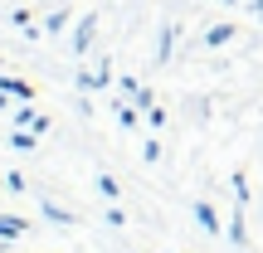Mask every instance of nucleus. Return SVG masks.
I'll return each mask as SVG.
<instances>
[{"mask_svg":"<svg viewBox=\"0 0 263 253\" xmlns=\"http://www.w3.org/2000/svg\"><path fill=\"white\" fill-rule=\"evenodd\" d=\"M20 234H29V224L20 215H0V239H20Z\"/></svg>","mask_w":263,"mask_h":253,"instance_id":"f257e3e1","label":"nucleus"},{"mask_svg":"<svg viewBox=\"0 0 263 253\" xmlns=\"http://www.w3.org/2000/svg\"><path fill=\"white\" fill-rule=\"evenodd\" d=\"M195 219H200V224L210 229V234H219V215H215V209L205 205V200H200V205H195Z\"/></svg>","mask_w":263,"mask_h":253,"instance_id":"f03ea898","label":"nucleus"},{"mask_svg":"<svg viewBox=\"0 0 263 253\" xmlns=\"http://www.w3.org/2000/svg\"><path fill=\"white\" fill-rule=\"evenodd\" d=\"M0 93H10V98L25 103V98H29V83H20V78H0Z\"/></svg>","mask_w":263,"mask_h":253,"instance_id":"7ed1b4c3","label":"nucleus"},{"mask_svg":"<svg viewBox=\"0 0 263 253\" xmlns=\"http://www.w3.org/2000/svg\"><path fill=\"white\" fill-rule=\"evenodd\" d=\"M93 29H98V20L88 15L83 25H78V39H73V49H88V44H93Z\"/></svg>","mask_w":263,"mask_h":253,"instance_id":"20e7f679","label":"nucleus"},{"mask_svg":"<svg viewBox=\"0 0 263 253\" xmlns=\"http://www.w3.org/2000/svg\"><path fill=\"white\" fill-rule=\"evenodd\" d=\"M44 219H54V224H73V215H68V209H59L54 200H44Z\"/></svg>","mask_w":263,"mask_h":253,"instance_id":"39448f33","label":"nucleus"},{"mask_svg":"<svg viewBox=\"0 0 263 253\" xmlns=\"http://www.w3.org/2000/svg\"><path fill=\"white\" fill-rule=\"evenodd\" d=\"M98 195H103V200H117V180L112 176H98Z\"/></svg>","mask_w":263,"mask_h":253,"instance_id":"423d86ee","label":"nucleus"},{"mask_svg":"<svg viewBox=\"0 0 263 253\" xmlns=\"http://www.w3.org/2000/svg\"><path fill=\"white\" fill-rule=\"evenodd\" d=\"M10 141H15V151H34V131H15Z\"/></svg>","mask_w":263,"mask_h":253,"instance_id":"0eeeda50","label":"nucleus"},{"mask_svg":"<svg viewBox=\"0 0 263 253\" xmlns=\"http://www.w3.org/2000/svg\"><path fill=\"white\" fill-rule=\"evenodd\" d=\"M224 39H234V25H219V29H210V44H224Z\"/></svg>","mask_w":263,"mask_h":253,"instance_id":"6e6552de","label":"nucleus"},{"mask_svg":"<svg viewBox=\"0 0 263 253\" xmlns=\"http://www.w3.org/2000/svg\"><path fill=\"white\" fill-rule=\"evenodd\" d=\"M132 103H137V107H146V112H151V88H137V93H132Z\"/></svg>","mask_w":263,"mask_h":253,"instance_id":"1a4fd4ad","label":"nucleus"},{"mask_svg":"<svg viewBox=\"0 0 263 253\" xmlns=\"http://www.w3.org/2000/svg\"><path fill=\"white\" fill-rule=\"evenodd\" d=\"M254 10H258V15H263V0H254Z\"/></svg>","mask_w":263,"mask_h":253,"instance_id":"9d476101","label":"nucleus"}]
</instances>
